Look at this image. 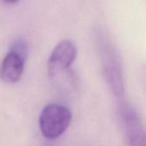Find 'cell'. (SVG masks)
<instances>
[{
    "mask_svg": "<svg viewBox=\"0 0 146 146\" xmlns=\"http://www.w3.org/2000/svg\"><path fill=\"white\" fill-rule=\"evenodd\" d=\"M92 38L102 63L104 78L115 97L121 98L125 93L121 57L119 48L110 33L102 26L92 29Z\"/></svg>",
    "mask_w": 146,
    "mask_h": 146,
    "instance_id": "6da1fadb",
    "label": "cell"
},
{
    "mask_svg": "<svg viewBox=\"0 0 146 146\" xmlns=\"http://www.w3.org/2000/svg\"><path fill=\"white\" fill-rule=\"evenodd\" d=\"M77 56V47L71 39H64L58 43L52 50L48 62L49 78L65 87L74 88L76 76L71 69Z\"/></svg>",
    "mask_w": 146,
    "mask_h": 146,
    "instance_id": "7a4b0ae2",
    "label": "cell"
},
{
    "mask_svg": "<svg viewBox=\"0 0 146 146\" xmlns=\"http://www.w3.org/2000/svg\"><path fill=\"white\" fill-rule=\"evenodd\" d=\"M72 120L70 110L62 104H47L39 115V128L42 135L48 139L60 137L69 127Z\"/></svg>",
    "mask_w": 146,
    "mask_h": 146,
    "instance_id": "3957f363",
    "label": "cell"
},
{
    "mask_svg": "<svg viewBox=\"0 0 146 146\" xmlns=\"http://www.w3.org/2000/svg\"><path fill=\"white\" fill-rule=\"evenodd\" d=\"M27 55L28 44L27 41L23 38L14 40L1 62L0 79L8 84L18 82L23 74Z\"/></svg>",
    "mask_w": 146,
    "mask_h": 146,
    "instance_id": "277c9868",
    "label": "cell"
},
{
    "mask_svg": "<svg viewBox=\"0 0 146 146\" xmlns=\"http://www.w3.org/2000/svg\"><path fill=\"white\" fill-rule=\"evenodd\" d=\"M119 113L129 146H146V128L135 109L127 103H122Z\"/></svg>",
    "mask_w": 146,
    "mask_h": 146,
    "instance_id": "5b68a950",
    "label": "cell"
},
{
    "mask_svg": "<svg viewBox=\"0 0 146 146\" xmlns=\"http://www.w3.org/2000/svg\"><path fill=\"white\" fill-rule=\"evenodd\" d=\"M1 1H3V2L5 3H9V4H11V3H15L18 2L19 0H1Z\"/></svg>",
    "mask_w": 146,
    "mask_h": 146,
    "instance_id": "8992f818",
    "label": "cell"
},
{
    "mask_svg": "<svg viewBox=\"0 0 146 146\" xmlns=\"http://www.w3.org/2000/svg\"><path fill=\"white\" fill-rule=\"evenodd\" d=\"M46 146H54V145H47Z\"/></svg>",
    "mask_w": 146,
    "mask_h": 146,
    "instance_id": "52a82bcc",
    "label": "cell"
}]
</instances>
